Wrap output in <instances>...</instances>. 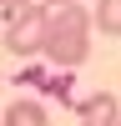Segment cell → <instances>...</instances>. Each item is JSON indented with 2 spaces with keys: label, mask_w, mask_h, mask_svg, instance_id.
<instances>
[{
  "label": "cell",
  "mask_w": 121,
  "mask_h": 126,
  "mask_svg": "<svg viewBox=\"0 0 121 126\" xmlns=\"http://www.w3.org/2000/svg\"><path fill=\"white\" fill-rule=\"evenodd\" d=\"M91 25L101 35H121V0H96L91 5Z\"/></svg>",
  "instance_id": "cell-6"
},
{
  "label": "cell",
  "mask_w": 121,
  "mask_h": 126,
  "mask_svg": "<svg viewBox=\"0 0 121 126\" xmlns=\"http://www.w3.org/2000/svg\"><path fill=\"white\" fill-rule=\"evenodd\" d=\"M15 86L20 91H40V96H60L66 101L71 96V71H56V66H45V61H25V66L15 71Z\"/></svg>",
  "instance_id": "cell-3"
},
{
  "label": "cell",
  "mask_w": 121,
  "mask_h": 126,
  "mask_svg": "<svg viewBox=\"0 0 121 126\" xmlns=\"http://www.w3.org/2000/svg\"><path fill=\"white\" fill-rule=\"evenodd\" d=\"M0 126H50V111L35 96H15L5 106V116H0Z\"/></svg>",
  "instance_id": "cell-5"
},
{
  "label": "cell",
  "mask_w": 121,
  "mask_h": 126,
  "mask_svg": "<svg viewBox=\"0 0 121 126\" xmlns=\"http://www.w3.org/2000/svg\"><path fill=\"white\" fill-rule=\"evenodd\" d=\"M45 20H50V10L40 5V0L10 10V15H5V35H0V40H5V56H15V61H35L40 46H45Z\"/></svg>",
  "instance_id": "cell-2"
},
{
  "label": "cell",
  "mask_w": 121,
  "mask_h": 126,
  "mask_svg": "<svg viewBox=\"0 0 121 126\" xmlns=\"http://www.w3.org/2000/svg\"><path fill=\"white\" fill-rule=\"evenodd\" d=\"M45 10H60V5H81V0H40Z\"/></svg>",
  "instance_id": "cell-7"
},
{
  "label": "cell",
  "mask_w": 121,
  "mask_h": 126,
  "mask_svg": "<svg viewBox=\"0 0 121 126\" xmlns=\"http://www.w3.org/2000/svg\"><path fill=\"white\" fill-rule=\"evenodd\" d=\"M116 121H121V101H116V91H91V96H81L76 126H116Z\"/></svg>",
  "instance_id": "cell-4"
},
{
  "label": "cell",
  "mask_w": 121,
  "mask_h": 126,
  "mask_svg": "<svg viewBox=\"0 0 121 126\" xmlns=\"http://www.w3.org/2000/svg\"><path fill=\"white\" fill-rule=\"evenodd\" d=\"M20 5H30V0H0V10H5V15H10V10H20Z\"/></svg>",
  "instance_id": "cell-8"
},
{
  "label": "cell",
  "mask_w": 121,
  "mask_h": 126,
  "mask_svg": "<svg viewBox=\"0 0 121 126\" xmlns=\"http://www.w3.org/2000/svg\"><path fill=\"white\" fill-rule=\"evenodd\" d=\"M91 35H96V25H91V10H86V5H60V10H50L40 61L56 66V71H76L81 61L91 56Z\"/></svg>",
  "instance_id": "cell-1"
},
{
  "label": "cell",
  "mask_w": 121,
  "mask_h": 126,
  "mask_svg": "<svg viewBox=\"0 0 121 126\" xmlns=\"http://www.w3.org/2000/svg\"><path fill=\"white\" fill-rule=\"evenodd\" d=\"M116 126H121V121H116Z\"/></svg>",
  "instance_id": "cell-9"
}]
</instances>
